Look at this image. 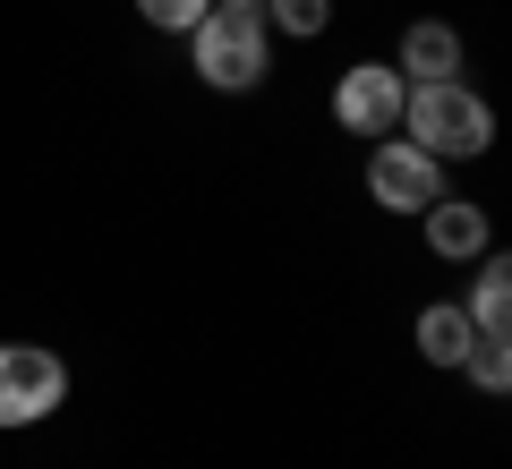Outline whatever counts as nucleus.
<instances>
[{"label":"nucleus","mask_w":512,"mask_h":469,"mask_svg":"<svg viewBox=\"0 0 512 469\" xmlns=\"http://www.w3.org/2000/svg\"><path fill=\"white\" fill-rule=\"evenodd\" d=\"M402 137L436 163H478L495 145V111L487 94H470L461 77H436V86H410L402 94Z\"/></svg>","instance_id":"1"},{"label":"nucleus","mask_w":512,"mask_h":469,"mask_svg":"<svg viewBox=\"0 0 512 469\" xmlns=\"http://www.w3.org/2000/svg\"><path fill=\"white\" fill-rule=\"evenodd\" d=\"M188 60L214 94H256L274 69V26H265V9H205L188 26Z\"/></svg>","instance_id":"2"},{"label":"nucleus","mask_w":512,"mask_h":469,"mask_svg":"<svg viewBox=\"0 0 512 469\" xmlns=\"http://www.w3.org/2000/svg\"><path fill=\"white\" fill-rule=\"evenodd\" d=\"M69 401V359L43 342H0V427H43Z\"/></svg>","instance_id":"3"},{"label":"nucleus","mask_w":512,"mask_h":469,"mask_svg":"<svg viewBox=\"0 0 512 469\" xmlns=\"http://www.w3.org/2000/svg\"><path fill=\"white\" fill-rule=\"evenodd\" d=\"M367 197H376L384 214H427V205L444 197V163L419 154L410 137H376L367 145Z\"/></svg>","instance_id":"4"},{"label":"nucleus","mask_w":512,"mask_h":469,"mask_svg":"<svg viewBox=\"0 0 512 469\" xmlns=\"http://www.w3.org/2000/svg\"><path fill=\"white\" fill-rule=\"evenodd\" d=\"M402 94H410V77L393 69V60H359V69H342V86H333V120H342L350 137H393V128H402Z\"/></svg>","instance_id":"5"},{"label":"nucleus","mask_w":512,"mask_h":469,"mask_svg":"<svg viewBox=\"0 0 512 469\" xmlns=\"http://www.w3.org/2000/svg\"><path fill=\"white\" fill-rule=\"evenodd\" d=\"M419 222H427V248H436L444 265H478V256L495 248V222H487V205H470V197H436Z\"/></svg>","instance_id":"6"},{"label":"nucleus","mask_w":512,"mask_h":469,"mask_svg":"<svg viewBox=\"0 0 512 469\" xmlns=\"http://www.w3.org/2000/svg\"><path fill=\"white\" fill-rule=\"evenodd\" d=\"M393 69L410 77V86H436V77H461V35L444 18H419L402 35V60H393Z\"/></svg>","instance_id":"7"},{"label":"nucleus","mask_w":512,"mask_h":469,"mask_svg":"<svg viewBox=\"0 0 512 469\" xmlns=\"http://www.w3.org/2000/svg\"><path fill=\"white\" fill-rule=\"evenodd\" d=\"M410 342H419L427 367H461V350L478 342V325H470V307H461V299H436V307H419Z\"/></svg>","instance_id":"8"},{"label":"nucleus","mask_w":512,"mask_h":469,"mask_svg":"<svg viewBox=\"0 0 512 469\" xmlns=\"http://www.w3.org/2000/svg\"><path fill=\"white\" fill-rule=\"evenodd\" d=\"M470 325H478V333H512V265H504V256H478Z\"/></svg>","instance_id":"9"},{"label":"nucleus","mask_w":512,"mask_h":469,"mask_svg":"<svg viewBox=\"0 0 512 469\" xmlns=\"http://www.w3.org/2000/svg\"><path fill=\"white\" fill-rule=\"evenodd\" d=\"M512 333H478V342L470 350H461V367H470V384H478V393H504V384H512Z\"/></svg>","instance_id":"10"},{"label":"nucleus","mask_w":512,"mask_h":469,"mask_svg":"<svg viewBox=\"0 0 512 469\" xmlns=\"http://www.w3.org/2000/svg\"><path fill=\"white\" fill-rule=\"evenodd\" d=\"M265 26H274V35H325L333 26V0H265Z\"/></svg>","instance_id":"11"},{"label":"nucleus","mask_w":512,"mask_h":469,"mask_svg":"<svg viewBox=\"0 0 512 469\" xmlns=\"http://www.w3.org/2000/svg\"><path fill=\"white\" fill-rule=\"evenodd\" d=\"M205 9H214V0H137V18H146L154 35H188Z\"/></svg>","instance_id":"12"},{"label":"nucleus","mask_w":512,"mask_h":469,"mask_svg":"<svg viewBox=\"0 0 512 469\" xmlns=\"http://www.w3.org/2000/svg\"><path fill=\"white\" fill-rule=\"evenodd\" d=\"M214 9H265V0H214Z\"/></svg>","instance_id":"13"}]
</instances>
